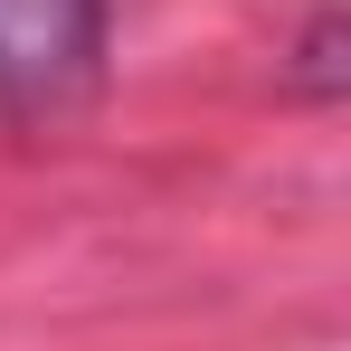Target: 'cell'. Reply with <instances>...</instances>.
Wrapping results in <instances>:
<instances>
[{"instance_id":"1","label":"cell","mask_w":351,"mask_h":351,"mask_svg":"<svg viewBox=\"0 0 351 351\" xmlns=\"http://www.w3.org/2000/svg\"><path fill=\"white\" fill-rule=\"evenodd\" d=\"M105 58V0H0V105H66Z\"/></svg>"}]
</instances>
